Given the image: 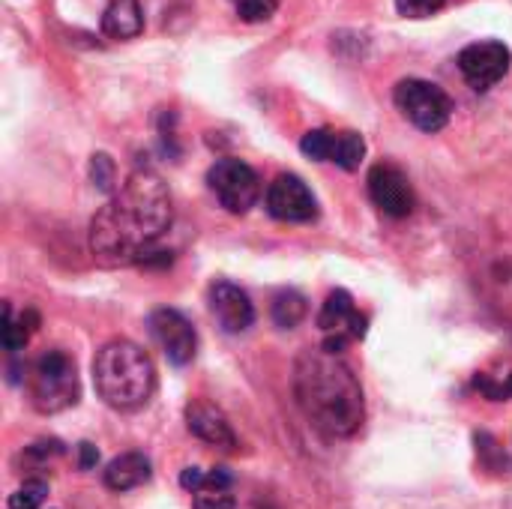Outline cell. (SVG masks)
<instances>
[{
  "instance_id": "cell-1",
  "label": "cell",
  "mask_w": 512,
  "mask_h": 509,
  "mask_svg": "<svg viewBox=\"0 0 512 509\" xmlns=\"http://www.w3.org/2000/svg\"><path fill=\"white\" fill-rule=\"evenodd\" d=\"M174 207L168 186L153 171H135L90 222V252L108 267L150 261L156 243L168 234Z\"/></svg>"
},
{
  "instance_id": "cell-2",
  "label": "cell",
  "mask_w": 512,
  "mask_h": 509,
  "mask_svg": "<svg viewBox=\"0 0 512 509\" xmlns=\"http://www.w3.org/2000/svg\"><path fill=\"white\" fill-rule=\"evenodd\" d=\"M294 396L303 417L327 438H351L366 420L357 375L327 348H309L294 360Z\"/></svg>"
},
{
  "instance_id": "cell-3",
  "label": "cell",
  "mask_w": 512,
  "mask_h": 509,
  "mask_svg": "<svg viewBox=\"0 0 512 509\" xmlns=\"http://www.w3.org/2000/svg\"><path fill=\"white\" fill-rule=\"evenodd\" d=\"M93 384L99 399L114 411H138L156 390V369L135 342L114 339L96 351Z\"/></svg>"
},
{
  "instance_id": "cell-4",
  "label": "cell",
  "mask_w": 512,
  "mask_h": 509,
  "mask_svg": "<svg viewBox=\"0 0 512 509\" xmlns=\"http://www.w3.org/2000/svg\"><path fill=\"white\" fill-rule=\"evenodd\" d=\"M78 372L69 354L45 351L30 369V402L39 414H60L78 402Z\"/></svg>"
},
{
  "instance_id": "cell-5",
  "label": "cell",
  "mask_w": 512,
  "mask_h": 509,
  "mask_svg": "<svg viewBox=\"0 0 512 509\" xmlns=\"http://www.w3.org/2000/svg\"><path fill=\"white\" fill-rule=\"evenodd\" d=\"M393 99L399 111L423 132H441L453 117V99L447 96V90H441L438 84L426 78L399 81Z\"/></svg>"
},
{
  "instance_id": "cell-6",
  "label": "cell",
  "mask_w": 512,
  "mask_h": 509,
  "mask_svg": "<svg viewBox=\"0 0 512 509\" xmlns=\"http://www.w3.org/2000/svg\"><path fill=\"white\" fill-rule=\"evenodd\" d=\"M207 183H210L216 201L234 216L249 213L261 198V180H258L255 168L246 165L243 159H234V156L219 159L207 171Z\"/></svg>"
},
{
  "instance_id": "cell-7",
  "label": "cell",
  "mask_w": 512,
  "mask_h": 509,
  "mask_svg": "<svg viewBox=\"0 0 512 509\" xmlns=\"http://www.w3.org/2000/svg\"><path fill=\"white\" fill-rule=\"evenodd\" d=\"M318 327H321V333H324L321 348L339 354V351H345L351 342H357V339L366 336V315H360L354 297H351L348 291L339 288V291H333V294L324 300V306H321V312H318Z\"/></svg>"
},
{
  "instance_id": "cell-8",
  "label": "cell",
  "mask_w": 512,
  "mask_h": 509,
  "mask_svg": "<svg viewBox=\"0 0 512 509\" xmlns=\"http://www.w3.org/2000/svg\"><path fill=\"white\" fill-rule=\"evenodd\" d=\"M510 66L512 51L498 39L474 42V45L462 48V54H459V72L477 93H486L498 81H504Z\"/></svg>"
},
{
  "instance_id": "cell-9",
  "label": "cell",
  "mask_w": 512,
  "mask_h": 509,
  "mask_svg": "<svg viewBox=\"0 0 512 509\" xmlns=\"http://www.w3.org/2000/svg\"><path fill=\"white\" fill-rule=\"evenodd\" d=\"M300 150L315 162H333L345 171H357L366 156V141L351 129H312L303 135Z\"/></svg>"
},
{
  "instance_id": "cell-10",
  "label": "cell",
  "mask_w": 512,
  "mask_h": 509,
  "mask_svg": "<svg viewBox=\"0 0 512 509\" xmlns=\"http://www.w3.org/2000/svg\"><path fill=\"white\" fill-rule=\"evenodd\" d=\"M369 198L375 201V207L393 219H405L414 213L417 207V195H414V186L408 180V174L390 162H378L372 171H369Z\"/></svg>"
},
{
  "instance_id": "cell-11",
  "label": "cell",
  "mask_w": 512,
  "mask_h": 509,
  "mask_svg": "<svg viewBox=\"0 0 512 509\" xmlns=\"http://www.w3.org/2000/svg\"><path fill=\"white\" fill-rule=\"evenodd\" d=\"M267 213L279 222H312L318 216V201L297 174H279L267 186Z\"/></svg>"
},
{
  "instance_id": "cell-12",
  "label": "cell",
  "mask_w": 512,
  "mask_h": 509,
  "mask_svg": "<svg viewBox=\"0 0 512 509\" xmlns=\"http://www.w3.org/2000/svg\"><path fill=\"white\" fill-rule=\"evenodd\" d=\"M150 333L174 366H186L195 360L198 333L177 309H156L150 315Z\"/></svg>"
},
{
  "instance_id": "cell-13",
  "label": "cell",
  "mask_w": 512,
  "mask_h": 509,
  "mask_svg": "<svg viewBox=\"0 0 512 509\" xmlns=\"http://www.w3.org/2000/svg\"><path fill=\"white\" fill-rule=\"evenodd\" d=\"M186 426L198 441H204L216 450H225V453L237 450V435H234L228 417L222 414V408H216L207 399H195L186 405Z\"/></svg>"
},
{
  "instance_id": "cell-14",
  "label": "cell",
  "mask_w": 512,
  "mask_h": 509,
  "mask_svg": "<svg viewBox=\"0 0 512 509\" xmlns=\"http://www.w3.org/2000/svg\"><path fill=\"white\" fill-rule=\"evenodd\" d=\"M210 312L225 333H243L255 321V306L249 294L234 282H216L210 288Z\"/></svg>"
},
{
  "instance_id": "cell-15",
  "label": "cell",
  "mask_w": 512,
  "mask_h": 509,
  "mask_svg": "<svg viewBox=\"0 0 512 509\" xmlns=\"http://www.w3.org/2000/svg\"><path fill=\"white\" fill-rule=\"evenodd\" d=\"M150 474H153V468L144 453H123L108 462V468L102 471V480L111 492H132V489L144 486L150 480Z\"/></svg>"
},
{
  "instance_id": "cell-16",
  "label": "cell",
  "mask_w": 512,
  "mask_h": 509,
  "mask_svg": "<svg viewBox=\"0 0 512 509\" xmlns=\"http://www.w3.org/2000/svg\"><path fill=\"white\" fill-rule=\"evenodd\" d=\"M144 30V12L138 0H108L102 15V33L111 39H135Z\"/></svg>"
},
{
  "instance_id": "cell-17",
  "label": "cell",
  "mask_w": 512,
  "mask_h": 509,
  "mask_svg": "<svg viewBox=\"0 0 512 509\" xmlns=\"http://www.w3.org/2000/svg\"><path fill=\"white\" fill-rule=\"evenodd\" d=\"M36 315L33 312H24L21 318H12V306L3 303V330H0V339H3V348L9 354H18L24 351V345L30 342V333L36 330Z\"/></svg>"
},
{
  "instance_id": "cell-18",
  "label": "cell",
  "mask_w": 512,
  "mask_h": 509,
  "mask_svg": "<svg viewBox=\"0 0 512 509\" xmlns=\"http://www.w3.org/2000/svg\"><path fill=\"white\" fill-rule=\"evenodd\" d=\"M270 312H273V321H276L279 330H294L306 318L309 306H306V297L303 294H297V291H279Z\"/></svg>"
},
{
  "instance_id": "cell-19",
  "label": "cell",
  "mask_w": 512,
  "mask_h": 509,
  "mask_svg": "<svg viewBox=\"0 0 512 509\" xmlns=\"http://www.w3.org/2000/svg\"><path fill=\"white\" fill-rule=\"evenodd\" d=\"M45 495H48V483H42V480H27V483L9 498V509H42Z\"/></svg>"
},
{
  "instance_id": "cell-20",
  "label": "cell",
  "mask_w": 512,
  "mask_h": 509,
  "mask_svg": "<svg viewBox=\"0 0 512 509\" xmlns=\"http://www.w3.org/2000/svg\"><path fill=\"white\" fill-rule=\"evenodd\" d=\"M195 509H237V498L231 495V489H216V486H204L195 492L192 498Z\"/></svg>"
},
{
  "instance_id": "cell-21",
  "label": "cell",
  "mask_w": 512,
  "mask_h": 509,
  "mask_svg": "<svg viewBox=\"0 0 512 509\" xmlns=\"http://www.w3.org/2000/svg\"><path fill=\"white\" fill-rule=\"evenodd\" d=\"M279 9V0H237V15L249 24L270 21Z\"/></svg>"
},
{
  "instance_id": "cell-22",
  "label": "cell",
  "mask_w": 512,
  "mask_h": 509,
  "mask_svg": "<svg viewBox=\"0 0 512 509\" xmlns=\"http://www.w3.org/2000/svg\"><path fill=\"white\" fill-rule=\"evenodd\" d=\"M90 177H93V183H96L102 192H111V189H114V162H111V156L96 153V156L90 159Z\"/></svg>"
},
{
  "instance_id": "cell-23",
  "label": "cell",
  "mask_w": 512,
  "mask_h": 509,
  "mask_svg": "<svg viewBox=\"0 0 512 509\" xmlns=\"http://www.w3.org/2000/svg\"><path fill=\"white\" fill-rule=\"evenodd\" d=\"M447 0H396V9L405 15V18H429L435 15Z\"/></svg>"
},
{
  "instance_id": "cell-24",
  "label": "cell",
  "mask_w": 512,
  "mask_h": 509,
  "mask_svg": "<svg viewBox=\"0 0 512 509\" xmlns=\"http://www.w3.org/2000/svg\"><path fill=\"white\" fill-rule=\"evenodd\" d=\"M474 384H477V390H480L486 399H492V402H504V399H510L512 396V375L507 381H495V378H489V375H480Z\"/></svg>"
},
{
  "instance_id": "cell-25",
  "label": "cell",
  "mask_w": 512,
  "mask_h": 509,
  "mask_svg": "<svg viewBox=\"0 0 512 509\" xmlns=\"http://www.w3.org/2000/svg\"><path fill=\"white\" fill-rule=\"evenodd\" d=\"M204 480H207V471H201V468H186V471L180 474V486H183L186 492H192V495L204 486Z\"/></svg>"
},
{
  "instance_id": "cell-26",
  "label": "cell",
  "mask_w": 512,
  "mask_h": 509,
  "mask_svg": "<svg viewBox=\"0 0 512 509\" xmlns=\"http://www.w3.org/2000/svg\"><path fill=\"white\" fill-rule=\"evenodd\" d=\"M78 453H81V468H84V471H90V468L99 462V453H96V447H93V444H81V447H78Z\"/></svg>"
},
{
  "instance_id": "cell-27",
  "label": "cell",
  "mask_w": 512,
  "mask_h": 509,
  "mask_svg": "<svg viewBox=\"0 0 512 509\" xmlns=\"http://www.w3.org/2000/svg\"><path fill=\"white\" fill-rule=\"evenodd\" d=\"M258 509H264V507H258Z\"/></svg>"
}]
</instances>
